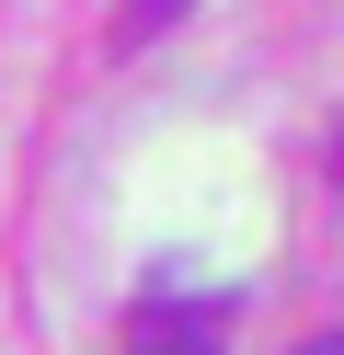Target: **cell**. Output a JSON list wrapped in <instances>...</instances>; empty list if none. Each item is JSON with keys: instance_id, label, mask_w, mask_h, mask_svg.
<instances>
[{"instance_id": "3", "label": "cell", "mask_w": 344, "mask_h": 355, "mask_svg": "<svg viewBox=\"0 0 344 355\" xmlns=\"http://www.w3.org/2000/svg\"><path fill=\"white\" fill-rule=\"evenodd\" d=\"M298 355H344V332H310V344H298Z\"/></svg>"}, {"instance_id": "1", "label": "cell", "mask_w": 344, "mask_h": 355, "mask_svg": "<svg viewBox=\"0 0 344 355\" xmlns=\"http://www.w3.org/2000/svg\"><path fill=\"white\" fill-rule=\"evenodd\" d=\"M218 332H229L218 298H149L138 332H126V355H218Z\"/></svg>"}, {"instance_id": "2", "label": "cell", "mask_w": 344, "mask_h": 355, "mask_svg": "<svg viewBox=\"0 0 344 355\" xmlns=\"http://www.w3.org/2000/svg\"><path fill=\"white\" fill-rule=\"evenodd\" d=\"M172 12H183V0H126V24H115V46H138V35H161Z\"/></svg>"}]
</instances>
